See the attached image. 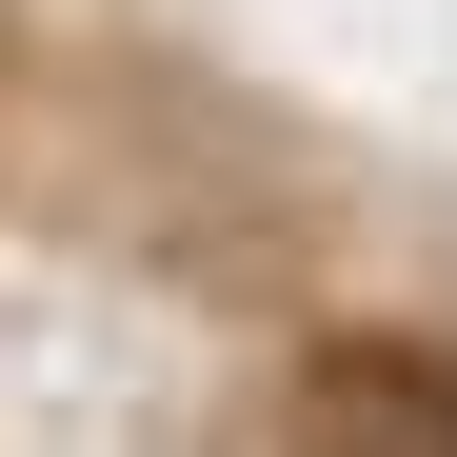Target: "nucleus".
Listing matches in <instances>:
<instances>
[{
  "instance_id": "obj_1",
  "label": "nucleus",
  "mask_w": 457,
  "mask_h": 457,
  "mask_svg": "<svg viewBox=\"0 0 457 457\" xmlns=\"http://www.w3.org/2000/svg\"><path fill=\"white\" fill-rule=\"evenodd\" d=\"M298 457H457V358L437 338H319L298 358Z\"/></svg>"
}]
</instances>
